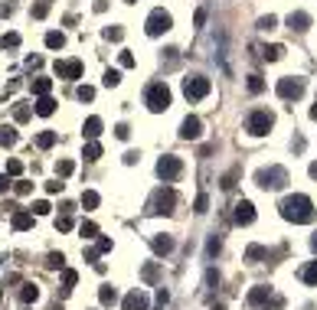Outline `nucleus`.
I'll return each mask as SVG.
<instances>
[{
  "instance_id": "obj_1",
  "label": "nucleus",
  "mask_w": 317,
  "mask_h": 310,
  "mask_svg": "<svg viewBox=\"0 0 317 310\" xmlns=\"http://www.w3.org/2000/svg\"><path fill=\"white\" fill-rule=\"evenodd\" d=\"M278 209H281V219H288V222L295 225H307L314 222V203L307 199L304 193H295V196H284L281 203H278Z\"/></svg>"
},
{
  "instance_id": "obj_2",
  "label": "nucleus",
  "mask_w": 317,
  "mask_h": 310,
  "mask_svg": "<svg viewBox=\"0 0 317 310\" xmlns=\"http://www.w3.org/2000/svg\"><path fill=\"white\" fill-rule=\"evenodd\" d=\"M144 105L151 108L154 115L167 111V108H170V88H167L164 82H151V85H147V92H144Z\"/></svg>"
},
{
  "instance_id": "obj_3",
  "label": "nucleus",
  "mask_w": 317,
  "mask_h": 310,
  "mask_svg": "<svg viewBox=\"0 0 317 310\" xmlns=\"http://www.w3.org/2000/svg\"><path fill=\"white\" fill-rule=\"evenodd\" d=\"M177 206V193L170 186H160V190L151 196V203H147V213L151 215H170Z\"/></svg>"
},
{
  "instance_id": "obj_4",
  "label": "nucleus",
  "mask_w": 317,
  "mask_h": 310,
  "mask_svg": "<svg viewBox=\"0 0 317 310\" xmlns=\"http://www.w3.org/2000/svg\"><path fill=\"white\" fill-rule=\"evenodd\" d=\"M255 183L262 190H284L288 186V170L284 167H262V170L255 173Z\"/></svg>"
},
{
  "instance_id": "obj_5",
  "label": "nucleus",
  "mask_w": 317,
  "mask_h": 310,
  "mask_svg": "<svg viewBox=\"0 0 317 310\" xmlns=\"http://www.w3.org/2000/svg\"><path fill=\"white\" fill-rule=\"evenodd\" d=\"M272 128H275V115H272V111H265V108L252 111L249 118H245V131H249L252 137H265Z\"/></svg>"
},
{
  "instance_id": "obj_6",
  "label": "nucleus",
  "mask_w": 317,
  "mask_h": 310,
  "mask_svg": "<svg viewBox=\"0 0 317 310\" xmlns=\"http://www.w3.org/2000/svg\"><path fill=\"white\" fill-rule=\"evenodd\" d=\"M213 92V82H209L206 75H186L183 78V95L190 101H199V98H206Z\"/></svg>"
},
{
  "instance_id": "obj_7",
  "label": "nucleus",
  "mask_w": 317,
  "mask_h": 310,
  "mask_svg": "<svg viewBox=\"0 0 317 310\" xmlns=\"http://www.w3.org/2000/svg\"><path fill=\"white\" fill-rule=\"evenodd\" d=\"M170 26H174V17H170L167 10H160V7H157V10H151V17H147V23H144L147 36H160V33H167Z\"/></svg>"
},
{
  "instance_id": "obj_8",
  "label": "nucleus",
  "mask_w": 317,
  "mask_h": 310,
  "mask_svg": "<svg viewBox=\"0 0 317 310\" xmlns=\"http://www.w3.org/2000/svg\"><path fill=\"white\" fill-rule=\"evenodd\" d=\"M180 173H183V160H180V157H174V154H167V157H160V160H157V176H160L164 183L177 180Z\"/></svg>"
},
{
  "instance_id": "obj_9",
  "label": "nucleus",
  "mask_w": 317,
  "mask_h": 310,
  "mask_svg": "<svg viewBox=\"0 0 317 310\" xmlns=\"http://www.w3.org/2000/svg\"><path fill=\"white\" fill-rule=\"evenodd\" d=\"M275 92H278V98H301L304 95V78H295V75H284V78H278V85H275Z\"/></svg>"
},
{
  "instance_id": "obj_10",
  "label": "nucleus",
  "mask_w": 317,
  "mask_h": 310,
  "mask_svg": "<svg viewBox=\"0 0 317 310\" xmlns=\"http://www.w3.org/2000/svg\"><path fill=\"white\" fill-rule=\"evenodd\" d=\"M199 134H203V121H199L197 115H190V118L180 121V137L183 140H199Z\"/></svg>"
},
{
  "instance_id": "obj_11",
  "label": "nucleus",
  "mask_w": 317,
  "mask_h": 310,
  "mask_svg": "<svg viewBox=\"0 0 317 310\" xmlns=\"http://www.w3.org/2000/svg\"><path fill=\"white\" fill-rule=\"evenodd\" d=\"M56 75H59V78H69V82H76V78H82V62H79V59L56 62Z\"/></svg>"
},
{
  "instance_id": "obj_12",
  "label": "nucleus",
  "mask_w": 317,
  "mask_h": 310,
  "mask_svg": "<svg viewBox=\"0 0 317 310\" xmlns=\"http://www.w3.org/2000/svg\"><path fill=\"white\" fill-rule=\"evenodd\" d=\"M232 219H236V225H252V222H255V206H252L249 199L236 203V213H232Z\"/></svg>"
},
{
  "instance_id": "obj_13",
  "label": "nucleus",
  "mask_w": 317,
  "mask_h": 310,
  "mask_svg": "<svg viewBox=\"0 0 317 310\" xmlns=\"http://www.w3.org/2000/svg\"><path fill=\"white\" fill-rule=\"evenodd\" d=\"M121 307H124V310H151V307H147V294H144L141 288H134L128 297L121 300Z\"/></svg>"
},
{
  "instance_id": "obj_14",
  "label": "nucleus",
  "mask_w": 317,
  "mask_h": 310,
  "mask_svg": "<svg viewBox=\"0 0 317 310\" xmlns=\"http://www.w3.org/2000/svg\"><path fill=\"white\" fill-rule=\"evenodd\" d=\"M252 304V307H265V304H268V300H272V288H268V284H255V288L249 291V297H245Z\"/></svg>"
},
{
  "instance_id": "obj_15",
  "label": "nucleus",
  "mask_w": 317,
  "mask_h": 310,
  "mask_svg": "<svg viewBox=\"0 0 317 310\" xmlns=\"http://www.w3.org/2000/svg\"><path fill=\"white\" fill-rule=\"evenodd\" d=\"M151 248H154V255H170V252H174V238L170 235H154L151 238Z\"/></svg>"
},
{
  "instance_id": "obj_16",
  "label": "nucleus",
  "mask_w": 317,
  "mask_h": 310,
  "mask_svg": "<svg viewBox=\"0 0 317 310\" xmlns=\"http://www.w3.org/2000/svg\"><path fill=\"white\" fill-rule=\"evenodd\" d=\"M10 222H13V229H17V232H26V229H33V213H26V209H17Z\"/></svg>"
},
{
  "instance_id": "obj_17",
  "label": "nucleus",
  "mask_w": 317,
  "mask_h": 310,
  "mask_svg": "<svg viewBox=\"0 0 317 310\" xmlns=\"http://www.w3.org/2000/svg\"><path fill=\"white\" fill-rule=\"evenodd\" d=\"M288 26H291V30H295V33H304L307 26H311V17H307L304 10H295V13H291V17H288Z\"/></svg>"
},
{
  "instance_id": "obj_18",
  "label": "nucleus",
  "mask_w": 317,
  "mask_h": 310,
  "mask_svg": "<svg viewBox=\"0 0 317 310\" xmlns=\"http://www.w3.org/2000/svg\"><path fill=\"white\" fill-rule=\"evenodd\" d=\"M82 134H85L88 140H95L101 134V118H95V115H92V118L85 121V128H82Z\"/></svg>"
},
{
  "instance_id": "obj_19",
  "label": "nucleus",
  "mask_w": 317,
  "mask_h": 310,
  "mask_svg": "<svg viewBox=\"0 0 317 310\" xmlns=\"http://www.w3.org/2000/svg\"><path fill=\"white\" fill-rule=\"evenodd\" d=\"M53 111H56V101H53L49 95H43L40 101H36V115H43V118H49Z\"/></svg>"
},
{
  "instance_id": "obj_20",
  "label": "nucleus",
  "mask_w": 317,
  "mask_h": 310,
  "mask_svg": "<svg viewBox=\"0 0 317 310\" xmlns=\"http://www.w3.org/2000/svg\"><path fill=\"white\" fill-rule=\"evenodd\" d=\"M56 137H59L56 131H43V134H36V147H40V150H49L56 144Z\"/></svg>"
},
{
  "instance_id": "obj_21",
  "label": "nucleus",
  "mask_w": 317,
  "mask_h": 310,
  "mask_svg": "<svg viewBox=\"0 0 317 310\" xmlns=\"http://www.w3.org/2000/svg\"><path fill=\"white\" fill-rule=\"evenodd\" d=\"M141 278L147 281V284H154V281L160 278V265H157V261H151V265H144V268H141Z\"/></svg>"
},
{
  "instance_id": "obj_22",
  "label": "nucleus",
  "mask_w": 317,
  "mask_h": 310,
  "mask_svg": "<svg viewBox=\"0 0 317 310\" xmlns=\"http://www.w3.org/2000/svg\"><path fill=\"white\" fill-rule=\"evenodd\" d=\"M99 300L105 304V307H111V304H118V291L111 288V284H105V288L99 291Z\"/></svg>"
},
{
  "instance_id": "obj_23",
  "label": "nucleus",
  "mask_w": 317,
  "mask_h": 310,
  "mask_svg": "<svg viewBox=\"0 0 317 310\" xmlns=\"http://www.w3.org/2000/svg\"><path fill=\"white\" fill-rule=\"evenodd\" d=\"M301 281H304V284H317V261H307V265L301 268Z\"/></svg>"
},
{
  "instance_id": "obj_24",
  "label": "nucleus",
  "mask_w": 317,
  "mask_h": 310,
  "mask_svg": "<svg viewBox=\"0 0 317 310\" xmlns=\"http://www.w3.org/2000/svg\"><path fill=\"white\" fill-rule=\"evenodd\" d=\"M36 297H40V288H36V284H23L20 288V300L23 304H33Z\"/></svg>"
},
{
  "instance_id": "obj_25",
  "label": "nucleus",
  "mask_w": 317,
  "mask_h": 310,
  "mask_svg": "<svg viewBox=\"0 0 317 310\" xmlns=\"http://www.w3.org/2000/svg\"><path fill=\"white\" fill-rule=\"evenodd\" d=\"M49 88H53V78H33V95H49Z\"/></svg>"
},
{
  "instance_id": "obj_26",
  "label": "nucleus",
  "mask_w": 317,
  "mask_h": 310,
  "mask_svg": "<svg viewBox=\"0 0 317 310\" xmlns=\"http://www.w3.org/2000/svg\"><path fill=\"white\" fill-rule=\"evenodd\" d=\"M20 46V33H3L0 36V49H17Z\"/></svg>"
},
{
  "instance_id": "obj_27",
  "label": "nucleus",
  "mask_w": 317,
  "mask_h": 310,
  "mask_svg": "<svg viewBox=\"0 0 317 310\" xmlns=\"http://www.w3.org/2000/svg\"><path fill=\"white\" fill-rule=\"evenodd\" d=\"M46 46H49V49H62V46H66V36H62V33H46Z\"/></svg>"
},
{
  "instance_id": "obj_28",
  "label": "nucleus",
  "mask_w": 317,
  "mask_h": 310,
  "mask_svg": "<svg viewBox=\"0 0 317 310\" xmlns=\"http://www.w3.org/2000/svg\"><path fill=\"white\" fill-rule=\"evenodd\" d=\"M17 144V131L13 128H0V147H13Z\"/></svg>"
},
{
  "instance_id": "obj_29",
  "label": "nucleus",
  "mask_w": 317,
  "mask_h": 310,
  "mask_svg": "<svg viewBox=\"0 0 317 310\" xmlns=\"http://www.w3.org/2000/svg\"><path fill=\"white\" fill-rule=\"evenodd\" d=\"M262 56L268 59V62H278V59L284 56V46H268V49H262Z\"/></svg>"
},
{
  "instance_id": "obj_30",
  "label": "nucleus",
  "mask_w": 317,
  "mask_h": 310,
  "mask_svg": "<svg viewBox=\"0 0 317 310\" xmlns=\"http://www.w3.org/2000/svg\"><path fill=\"white\" fill-rule=\"evenodd\" d=\"M76 281H79V274L72 271V268H66V271H62V291H72L76 288Z\"/></svg>"
},
{
  "instance_id": "obj_31",
  "label": "nucleus",
  "mask_w": 317,
  "mask_h": 310,
  "mask_svg": "<svg viewBox=\"0 0 317 310\" xmlns=\"http://www.w3.org/2000/svg\"><path fill=\"white\" fill-rule=\"evenodd\" d=\"M99 157H101V144L88 140V144H85V160H99Z\"/></svg>"
},
{
  "instance_id": "obj_32",
  "label": "nucleus",
  "mask_w": 317,
  "mask_h": 310,
  "mask_svg": "<svg viewBox=\"0 0 317 310\" xmlns=\"http://www.w3.org/2000/svg\"><path fill=\"white\" fill-rule=\"evenodd\" d=\"M72 170H76V163H72V160H59V163H56V176H59V180L69 176Z\"/></svg>"
},
{
  "instance_id": "obj_33",
  "label": "nucleus",
  "mask_w": 317,
  "mask_h": 310,
  "mask_svg": "<svg viewBox=\"0 0 317 310\" xmlns=\"http://www.w3.org/2000/svg\"><path fill=\"white\" fill-rule=\"evenodd\" d=\"M82 206H85V209H95V206H99V193L85 190V193H82Z\"/></svg>"
},
{
  "instance_id": "obj_34",
  "label": "nucleus",
  "mask_w": 317,
  "mask_h": 310,
  "mask_svg": "<svg viewBox=\"0 0 317 310\" xmlns=\"http://www.w3.org/2000/svg\"><path fill=\"white\" fill-rule=\"evenodd\" d=\"M265 255H268V252H265L262 245H249L245 248V258H249V261H258V258H265Z\"/></svg>"
},
{
  "instance_id": "obj_35",
  "label": "nucleus",
  "mask_w": 317,
  "mask_h": 310,
  "mask_svg": "<svg viewBox=\"0 0 317 310\" xmlns=\"http://www.w3.org/2000/svg\"><path fill=\"white\" fill-rule=\"evenodd\" d=\"M66 265V258L59 255V252H49V255H46V268H62Z\"/></svg>"
},
{
  "instance_id": "obj_36",
  "label": "nucleus",
  "mask_w": 317,
  "mask_h": 310,
  "mask_svg": "<svg viewBox=\"0 0 317 310\" xmlns=\"http://www.w3.org/2000/svg\"><path fill=\"white\" fill-rule=\"evenodd\" d=\"M105 85H108V88L121 85V72H118V69H108V72H105Z\"/></svg>"
},
{
  "instance_id": "obj_37",
  "label": "nucleus",
  "mask_w": 317,
  "mask_h": 310,
  "mask_svg": "<svg viewBox=\"0 0 317 310\" xmlns=\"http://www.w3.org/2000/svg\"><path fill=\"white\" fill-rule=\"evenodd\" d=\"M76 98H79V101H92V98H95V88H92V85H79Z\"/></svg>"
},
{
  "instance_id": "obj_38",
  "label": "nucleus",
  "mask_w": 317,
  "mask_h": 310,
  "mask_svg": "<svg viewBox=\"0 0 317 310\" xmlns=\"http://www.w3.org/2000/svg\"><path fill=\"white\" fill-rule=\"evenodd\" d=\"M265 88V82H262V75H249V92L252 95H258V92H262Z\"/></svg>"
},
{
  "instance_id": "obj_39",
  "label": "nucleus",
  "mask_w": 317,
  "mask_h": 310,
  "mask_svg": "<svg viewBox=\"0 0 317 310\" xmlns=\"http://www.w3.org/2000/svg\"><path fill=\"white\" fill-rule=\"evenodd\" d=\"M79 232H82L85 238H95V235H99V225H95V222H82V229H79Z\"/></svg>"
},
{
  "instance_id": "obj_40",
  "label": "nucleus",
  "mask_w": 317,
  "mask_h": 310,
  "mask_svg": "<svg viewBox=\"0 0 317 310\" xmlns=\"http://www.w3.org/2000/svg\"><path fill=\"white\" fill-rule=\"evenodd\" d=\"M275 26H278V17H272V13L258 20V30H275Z\"/></svg>"
},
{
  "instance_id": "obj_41",
  "label": "nucleus",
  "mask_w": 317,
  "mask_h": 310,
  "mask_svg": "<svg viewBox=\"0 0 317 310\" xmlns=\"http://www.w3.org/2000/svg\"><path fill=\"white\" fill-rule=\"evenodd\" d=\"M193 209H197V213H206V209H209V196H206V193H199V196H197Z\"/></svg>"
},
{
  "instance_id": "obj_42",
  "label": "nucleus",
  "mask_w": 317,
  "mask_h": 310,
  "mask_svg": "<svg viewBox=\"0 0 317 310\" xmlns=\"http://www.w3.org/2000/svg\"><path fill=\"white\" fill-rule=\"evenodd\" d=\"M23 173V163L20 160H7V176H20Z\"/></svg>"
},
{
  "instance_id": "obj_43",
  "label": "nucleus",
  "mask_w": 317,
  "mask_h": 310,
  "mask_svg": "<svg viewBox=\"0 0 317 310\" xmlns=\"http://www.w3.org/2000/svg\"><path fill=\"white\" fill-rule=\"evenodd\" d=\"M56 229H59V232H72V219L62 213V219H56Z\"/></svg>"
},
{
  "instance_id": "obj_44",
  "label": "nucleus",
  "mask_w": 317,
  "mask_h": 310,
  "mask_svg": "<svg viewBox=\"0 0 317 310\" xmlns=\"http://www.w3.org/2000/svg\"><path fill=\"white\" fill-rule=\"evenodd\" d=\"M49 209H53V206L46 203V199H40V203H33V215H49Z\"/></svg>"
},
{
  "instance_id": "obj_45",
  "label": "nucleus",
  "mask_w": 317,
  "mask_h": 310,
  "mask_svg": "<svg viewBox=\"0 0 317 310\" xmlns=\"http://www.w3.org/2000/svg\"><path fill=\"white\" fill-rule=\"evenodd\" d=\"M13 190L20 193V196H30V190H33V183H30V180H17V186H13Z\"/></svg>"
},
{
  "instance_id": "obj_46",
  "label": "nucleus",
  "mask_w": 317,
  "mask_h": 310,
  "mask_svg": "<svg viewBox=\"0 0 317 310\" xmlns=\"http://www.w3.org/2000/svg\"><path fill=\"white\" fill-rule=\"evenodd\" d=\"M216 252H219V238L213 235V238L206 242V258H216Z\"/></svg>"
},
{
  "instance_id": "obj_47",
  "label": "nucleus",
  "mask_w": 317,
  "mask_h": 310,
  "mask_svg": "<svg viewBox=\"0 0 317 310\" xmlns=\"http://www.w3.org/2000/svg\"><path fill=\"white\" fill-rule=\"evenodd\" d=\"M13 118H17V121H26V118H30V108H26V105H17V108H13Z\"/></svg>"
},
{
  "instance_id": "obj_48",
  "label": "nucleus",
  "mask_w": 317,
  "mask_h": 310,
  "mask_svg": "<svg viewBox=\"0 0 317 310\" xmlns=\"http://www.w3.org/2000/svg\"><path fill=\"white\" fill-rule=\"evenodd\" d=\"M105 36H108V39H115V43H118L121 36H124V30H121V26H108V30H105Z\"/></svg>"
},
{
  "instance_id": "obj_49",
  "label": "nucleus",
  "mask_w": 317,
  "mask_h": 310,
  "mask_svg": "<svg viewBox=\"0 0 317 310\" xmlns=\"http://www.w3.org/2000/svg\"><path fill=\"white\" fill-rule=\"evenodd\" d=\"M118 62H121V69H131V65H134V56H131V53H121Z\"/></svg>"
},
{
  "instance_id": "obj_50",
  "label": "nucleus",
  "mask_w": 317,
  "mask_h": 310,
  "mask_svg": "<svg viewBox=\"0 0 317 310\" xmlns=\"http://www.w3.org/2000/svg\"><path fill=\"white\" fill-rule=\"evenodd\" d=\"M46 13H49V7H46V3H36V7H33V17H36V20H43Z\"/></svg>"
},
{
  "instance_id": "obj_51",
  "label": "nucleus",
  "mask_w": 317,
  "mask_h": 310,
  "mask_svg": "<svg viewBox=\"0 0 317 310\" xmlns=\"http://www.w3.org/2000/svg\"><path fill=\"white\" fill-rule=\"evenodd\" d=\"M62 186H66V183L53 180V183H46V193H62Z\"/></svg>"
},
{
  "instance_id": "obj_52",
  "label": "nucleus",
  "mask_w": 317,
  "mask_h": 310,
  "mask_svg": "<svg viewBox=\"0 0 317 310\" xmlns=\"http://www.w3.org/2000/svg\"><path fill=\"white\" fill-rule=\"evenodd\" d=\"M115 134H118L121 140H128V134H131V128H128V124H118V128H115Z\"/></svg>"
},
{
  "instance_id": "obj_53",
  "label": "nucleus",
  "mask_w": 317,
  "mask_h": 310,
  "mask_svg": "<svg viewBox=\"0 0 317 310\" xmlns=\"http://www.w3.org/2000/svg\"><path fill=\"white\" fill-rule=\"evenodd\" d=\"M167 300H170V294L160 288V291H157V304H160V307H167Z\"/></svg>"
},
{
  "instance_id": "obj_54",
  "label": "nucleus",
  "mask_w": 317,
  "mask_h": 310,
  "mask_svg": "<svg viewBox=\"0 0 317 310\" xmlns=\"http://www.w3.org/2000/svg\"><path fill=\"white\" fill-rule=\"evenodd\" d=\"M95 248H99V252H111V238H99V245Z\"/></svg>"
},
{
  "instance_id": "obj_55",
  "label": "nucleus",
  "mask_w": 317,
  "mask_h": 310,
  "mask_svg": "<svg viewBox=\"0 0 317 310\" xmlns=\"http://www.w3.org/2000/svg\"><path fill=\"white\" fill-rule=\"evenodd\" d=\"M193 23H197V26H203V23H206V10H197V17H193Z\"/></svg>"
},
{
  "instance_id": "obj_56",
  "label": "nucleus",
  "mask_w": 317,
  "mask_h": 310,
  "mask_svg": "<svg viewBox=\"0 0 317 310\" xmlns=\"http://www.w3.org/2000/svg\"><path fill=\"white\" fill-rule=\"evenodd\" d=\"M13 13V3H0V17H10Z\"/></svg>"
},
{
  "instance_id": "obj_57",
  "label": "nucleus",
  "mask_w": 317,
  "mask_h": 310,
  "mask_svg": "<svg viewBox=\"0 0 317 310\" xmlns=\"http://www.w3.org/2000/svg\"><path fill=\"white\" fill-rule=\"evenodd\" d=\"M124 163H138V150H128V154H124Z\"/></svg>"
},
{
  "instance_id": "obj_58",
  "label": "nucleus",
  "mask_w": 317,
  "mask_h": 310,
  "mask_svg": "<svg viewBox=\"0 0 317 310\" xmlns=\"http://www.w3.org/2000/svg\"><path fill=\"white\" fill-rule=\"evenodd\" d=\"M7 190H10V180H7V176H0V196H3Z\"/></svg>"
},
{
  "instance_id": "obj_59",
  "label": "nucleus",
  "mask_w": 317,
  "mask_h": 310,
  "mask_svg": "<svg viewBox=\"0 0 317 310\" xmlns=\"http://www.w3.org/2000/svg\"><path fill=\"white\" fill-rule=\"evenodd\" d=\"M307 173H311V180H317V160L311 163V167H307Z\"/></svg>"
},
{
  "instance_id": "obj_60",
  "label": "nucleus",
  "mask_w": 317,
  "mask_h": 310,
  "mask_svg": "<svg viewBox=\"0 0 317 310\" xmlns=\"http://www.w3.org/2000/svg\"><path fill=\"white\" fill-rule=\"evenodd\" d=\"M311 121H317V105H314V108H311Z\"/></svg>"
},
{
  "instance_id": "obj_61",
  "label": "nucleus",
  "mask_w": 317,
  "mask_h": 310,
  "mask_svg": "<svg viewBox=\"0 0 317 310\" xmlns=\"http://www.w3.org/2000/svg\"><path fill=\"white\" fill-rule=\"evenodd\" d=\"M311 248H314V252H317V232H314V238H311Z\"/></svg>"
},
{
  "instance_id": "obj_62",
  "label": "nucleus",
  "mask_w": 317,
  "mask_h": 310,
  "mask_svg": "<svg viewBox=\"0 0 317 310\" xmlns=\"http://www.w3.org/2000/svg\"><path fill=\"white\" fill-rule=\"evenodd\" d=\"M213 310H226V307H222V304H213Z\"/></svg>"
},
{
  "instance_id": "obj_63",
  "label": "nucleus",
  "mask_w": 317,
  "mask_h": 310,
  "mask_svg": "<svg viewBox=\"0 0 317 310\" xmlns=\"http://www.w3.org/2000/svg\"><path fill=\"white\" fill-rule=\"evenodd\" d=\"M304 310H314V307H311V304H307V307H304Z\"/></svg>"
}]
</instances>
